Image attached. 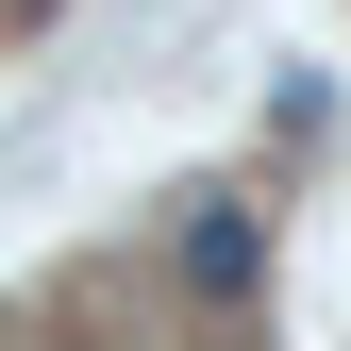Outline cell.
I'll return each mask as SVG.
<instances>
[{
    "mask_svg": "<svg viewBox=\"0 0 351 351\" xmlns=\"http://www.w3.org/2000/svg\"><path fill=\"white\" fill-rule=\"evenodd\" d=\"M184 285H251V217H234V201L184 217Z\"/></svg>",
    "mask_w": 351,
    "mask_h": 351,
    "instance_id": "6da1fadb",
    "label": "cell"
}]
</instances>
